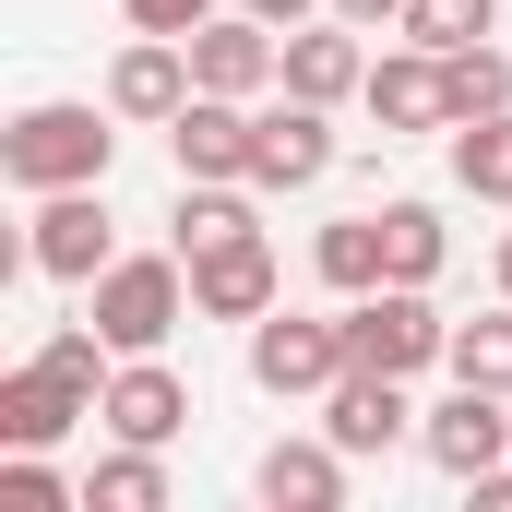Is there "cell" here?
I'll return each mask as SVG.
<instances>
[{
    "label": "cell",
    "mask_w": 512,
    "mask_h": 512,
    "mask_svg": "<svg viewBox=\"0 0 512 512\" xmlns=\"http://www.w3.org/2000/svg\"><path fill=\"white\" fill-rule=\"evenodd\" d=\"M120 108H84V96H48V108H24V120L0 131V179L12 191H84V179H108V155H120Z\"/></svg>",
    "instance_id": "obj_1"
},
{
    "label": "cell",
    "mask_w": 512,
    "mask_h": 512,
    "mask_svg": "<svg viewBox=\"0 0 512 512\" xmlns=\"http://www.w3.org/2000/svg\"><path fill=\"white\" fill-rule=\"evenodd\" d=\"M84 298H96L84 322H96L120 358H155V346L191 322V262H167V251H120L96 286H84Z\"/></svg>",
    "instance_id": "obj_2"
},
{
    "label": "cell",
    "mask_w": 512,
    "mask_h": 512,
    "mask_svg": "<svg viewBox=\"0 0 512 512\" xmlns=\"http://www.w3.org/2000/svg\"><path fill=\"white\" fill-rule=\"evenodd\" d=\"M346 358H358V370H393V382H417V370L453 358V322L429 310V286H370V298H346Z\"/></svg>",
    "instance_id": "obj_3"
},
{
    "label": "cell",
    "mask_w": 512,
    "mask_h": 512,
    "mask_svg": "<svg viewBox=\"0 0 512 512\" xmlns=\"http://www.w3.org/2000/svg\"><path fill=\"white\" fill-rule=\"evenodd\" d=\"M346 370H358V358H346V310H334V322H310V310H262V322H251V382L274 393V405L334 393Z\"/></svg>",
    "instance_id": "obj_4"
},
{
    "label": "cell",
    "mask_w": 512,
    "mask_h": 512,
    "mask_svg": "<svg viewBox=\"0 0 512 512\" xmlns=\"http://www.w3.org/2000/svg\"><path fill=\"white\" fill-rule=\"evenodd\" d=\"M108 179H84V191H36V227H24V262L48 274V286H96L120 239H108V203H96Z\"/></svg>",
    "instance_id": "obj_5"
},
{
    "label": "cell",
    "mask_w": 512,
    "mask_h": 512,
    "mask_svg": "<svg viewBox=\"0 0 512 512\" xmlns=\"http://www.w3.org/2000/svg\"><path fill=\"white\" fill-rule=\"evenodd\" d=\"M501 405H512V393H489V382H453L441 405H417V453H429V465H441L453 489H465V477H489V465L512 453V417H501Z\"/></svg>",
    "instance_id": "obj_6"
},
{
    "label": "cell",
    "mask_w": 512,
    "mask_h": 512,
    "mask_svg": "<svg viewBox=\"0 0 512 512\" xmlns=\"http://www.w3.org/2000/svg\"><path fill=\"white\" fill-rule=\"evenodd\" d=\"M191 262V310L203 322H262L274 310V251H262V227H239V239H203Z\"/></svg>",
    "instance_id": "obj_7"
},
{
    "label": "cell",
    "mask_w": 512,
    "mask_h": 512,
    "mask_svg": "<svg viewBox=\"0 0 512 512\" xmlns=\"http://www.w3.org/2000/svg\"><path fill=\"white\" fill-rule=\"evenodd\" d=\"M84 417H96V393L72 382V370H48V358L0 370V453H48V441L84 429Z\"/></svg>",
    "instance_id": "obj_8"
},
{
    "label": "cell",
    "mask_w": 512,
    "mask_h": 512,
    "mask_svg": "<svg viewBox=\"0 0 512 512\" xmlns=\"http://www.w3.org/2000/svg\"><path fill=\"white\" fill-rule=\"evenodd\" d=\"M251 143H262V108H251V96H191V108L167 120L179 179H251Z\"/></svg>",
    "instance_id": "obj_9"
},
{
    "label": "cell",
    "mask_w": 512,
    "mask_h": 512,
    "mask_svg": "<svg viewBox=\"0 0 512 512\" xmlns=\"http://www.w3.org/2000/svg\"><path fill=\"white\" fill-rule=\"evenodd\" d=\"M96 417H108V441H155V453H167V441L191 429V382H179L167 358H120L108 393H96Z\"/></svg>",
    "instance_id": "obj_10"
},
{
    "label": "cell",
    "mask_w": 512,
    "mask_h": 512,
    "mask_svg": "<svg viewBox=\"0 0 512 512\" xmlns=\"http://www.w3.org/2000/svg\"><path fill=\"white\" fill-rule=\"evenodd\" d=\"M370 24H286V96H310V108H346V96H370V48H358Z\"/></svg>",
    "instance_id": "obj_11"
},
{
    "label": "cell",
    "mask_w": 512,
    "mask_h": 512,
    "mask_svg": "<svg viewBox=\"0 0 512 512\" xmlns=\"http://www.w3.org/2000/svg\"><path fill=\"white\" fill-rule=\"evenodd\" d=\"M203 84H191V36H131L120 60H108V108L120 120H179Z\"/></svg>",
    "instance_id": "obj_12"
},
{
    "label": "cell",
    "mask_w": 512,
    "mask_h": 512,
    "mask_svg": "<svg viewBox=\"0 0 512 512\" xmlns=\"http://www.w3.org/2000/svg\"><path fill=\"white\" fill-rule=\"evenodd\" d=\"M346 465H358V453H346L334 429H322V441H274V453L251 465V501L262 512H334L346 501Z\"/></svg>",
    "instance_id": "obj_13"
},
{
    "label": "cell",
    "mask_w": 512,
    "mask_h": 512,
    "mask_svg": "<svg viewBox=\"0 0 512 512\" xmlns=\"http://www.w3.org/2000/svg\"><path fill=\"white\" fill-rule=\"evenodd\" d=\"M310 179H334V120H322L310 96H286V108H262L251 191H310Z\"/></svg>",
    "instance_id": "obj_14"
},
{
    "label": "cell",
    "mask_w": 512,
    "mask_h": 512,
    "mask_svg": "<svg viewBox=\"0 0 512 512\" xmlns=\"http://www.w3.org/2000/svg\"><path fill=\"white\" fill-rule=\"evenodd\" d=\"M370 120H382V143L393 131H453V84H441V48H393V60H370Z\"/></svg>",
    "instance_id": "obj_15"
},
{
    "label": "cell",
    "mask_w": 512,
    "mask_h": 512,
    "mask_svg": "<svg viewBox=\"0 0 512 512\" xmlns=\"http://www.w3.org/2000/svg\"><path fill=\"white\" fill-rule=\"evenodd\" d=\"M322 429H334L346 453H393V441L417 429V405H405V382H393V370H346V382L322 393Z\"/></svg>",
    "instance_id": "obj_16"
},
{
    "label": "cell",
    "mask_w": 512,
    "mask_h": 512,
    "mask_svg": "<svg viewBox=\"0 0 512 512\" xmlns=\"http://www.w3.org/2000/svg\"><path fill=\"white\" fill-rule=\"evenodd\" d=\"M310 262H322V286H334V298H370V286H393V262H382V215H334V227L310 239Z\"/></svg>",
    "instance_id": "obj_17"
},
{
    "label": "cell",
    "mask_w": 512,
    "mask_h": 512,
    "mask_svg": "<svg viewBox=\"0 0 512 512\" xmlns=\"http://www.w3.org/2000/svg\"><path fill=\"white\" fill-rule=\"evenodd\" d=\"M382 262H393V286H429V274L453 262V239H441V203H382Z\"/></svg>",
    "instance_id": "obj_18"
},
{
    "label": "cell",
    "mask_w": 512,
    "mask_h": 512,
    "mask_svg": "<svg viewBox=\"0 0 512 512\" xmlns=\"http://www.w3.org/2000/svg\"><path fill=\"white\" fill-rule=\"evenodd\" d=\"M84 512H167V465H155V441H120V453L84 477Z\"/></svg>",
    "instance_id": "obj_19"
},
{
    "label": "cell",
    "mask_w": 512,
    "mask_h": 512,
    "mask_svg": "<svg viewBox=\"0 0 512 512\" xmlns=\"http://www.w3.org/2000/svg\"><path fill=\"white\" fill-rule=\"evenodd\" d=\"M453 191L512 203V108H501V120H453Z\"/></svg>",
    "instance_id": "obj_20"
},
{
    "label": "cell",
    "mask_w": 512,
    "mask_h": 512,
    "mask_svg": "<svg viewBox=\"0 0 512 512\" xmlns=\"http://www.w3.org/2000/svg\"><path fill=\"white\" fill-rule=\"evenodd\" d=\"M441 370L512 393V298H501V310H477V322H453V358H441Z\"/></svg>",
    "instance_id": "obj_21"
},
{
    "label": "cell",
    "mask_w": 512,
    "mask_h": 512,
    "mask_svg": "<svg viewBox=\"0 0 512 512\" xmlns=\"http://www.w3.org/2000/svg\"><path fill=\"white\" fill-rule=\"evenodd\" d=\"M489 24H501V0H405V12H393V36H417V48H441V60L477 48Z\"/></svg>",
    "instance_id": "obj_22"
},
{
    "label": "cell",
    "mask_w": 512,
    "mask_h": 512,
    "mask_svg": "<svg viewBox=\"0 0 512 512\" xmlns=\"http://www.w3.org/2000/svg\"><path fill=\"white\" fill-rule=\"evenodd\" d=\"M441 84H453V120H501V108H512V60L489 48V36H477V48H453V60H441Z\"/></svg>",
    "instance_id": "obj_23"
},
{
    "label": "cell",
    "mask_w": 512,
    "mask_h": 512,
    "mask_svg": "<svg viewBox=\"0 0 512 512\" xmlns=\"http://www.w3.org/2000/svg\"><path fill=\"white\" fill-rule=\"evenodd\" d=\"M131 12V36H203L215 24V0H120Z\"/></svg>",
    "instance_id": "obj_24"
},
{
    "label": "cell",
    "mask_w": 512,
    "mask_h": 512,
    "mask_svg": "<svg viewBox=\"0 0 512 512\" xmlns=\"http://www.w3.org/2000/svg\"><path fill=\"white\" fill-rule=\"evenodd\" d=\"M239 12H262V24H310V12H334V0H239Z\"/></svg>",
    "instance_id": "obj_25"
},
{
    "label": "cell",
    "mask_w": 512,
    "mask_h": 512,
    "mask_svg": "<svg viewBox=\"0 0 512 512\" xmlns=\"http://www.w3.org/2000/svg\"><path fill=\"white\" fill-rule=\"evenodd\" d=\"M334 12H346V24H393L405 0H334Z\"/></svg>",
    "instance_id": "obj_26"
},
{
    "label": "cell",
    "mask_w": 512,
    "mask_h": 512,
    "mask_svg": "<svg viewBox=\"0 0 512 512\" xmlns=\"http://www.w3.org/2000/svg\"><path fill=\"white\" fill-rule=\"evenodd\" d=\"M501 298H512V227H501Z\"/></svg>",
    "instance_id": "obj_27"
}]
</instances>
